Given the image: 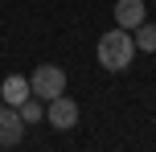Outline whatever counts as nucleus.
Listing matches in <instances>:
<instances>
[{"label":"nucleus","mask_w":156,"mask_h":152,"mask_svg":"<svg viewBox=\"0 0 156 152\" xmlns=\"http://www.w3.org/2000/svg\"><path fill=\"white\" fill-rule=\"evenodd\" d=\"M132 37H136V49H144V54H156V25H136L132 29Z\"/></svg>","instance_id":"0eeeda50"},{"label":"nucleus","mask_w":156,"mask_h":152,"mask_svg":"<svg viewBox=\"0 0 156 152\" xmlns=\"http://www.w3.org/2000/svg\"><path fill=\"white\" fill-rule=\"evenodd\" d=\"M148 21V4L144 0H115V25L119 29H136Z\"/></svg>","instance_id":"39448f33"},{"label":"nucleus","mask_w":156,"mask_h":152,"mask_svg":"<svg viewBox=\"0 0 156 152\" xmlns=\"http://www.w3.org/2000/svg\"><path fill=\"white\" fill-rule=\"evenodd\" d=\"M21 140H25V119H21V111L8 107V103H0V148H16Z\"/></svg>","instance_id":"20e7f679"},{"label":"nucleus","mask_w":156,"mask_h":152,"mask_svg":"<svg viewBox=\"0 0 156 152\" xmlns=\"http://www.w3.org/2000/svg\"><path fill=\"white\" fill-rule=\"evenodd\" d=\"M16 111H21V119H25V123H37V119H45V99L29 95L21 107H16Z\"/></svg>","instance_id":"6e6552de"},{"label":"nucleus","mask_w":156,"mask_h":152,"mask_svg":"<svg viewBox=\"0 0 156 152\" xmlns=\"http://www.w3.org/2000/svg\"><path fill=\"white\" fill-rule=\"evenodd\" d=\"M29 95H33V87H29V78H25V74H8V78H4V90H0V99H4L8 107H21Z\"/></svg>","instance_id":"423d86ee"},{"label":"nucleus","mask_w":156,"mask_h":152,"mask_svg":"<svg viewBox=\"0 0 156 152\" xmlns=\"http://www.w3.org/2000/svg\"><path fill=\"white\" fill-rule=\"evenodd\" d=\"M29 87H33V95L37 99H58V95H66V70L62 66H54V62H41L37 70H33V78H29Z\"/></svg>","instance_id":"f03ea898"},{"label":"nucleus","mask_w":156,"mask_h":152,"mask_svg":"<svg viewBox=\"0 0 156 152\" xmlns=\"http://www.w3.org/2000/svg\"><path fill=\"white\" fill-rule=\"evenodd\" d=\"M45 119L54 123L58 132H70L74 123H78V103H74L70 95H58V99H49V103H45Z\"/></svg>","instance_id":"7ed1b4c3"},{"label":"nucleus","mask_w":156,"mask_h":152,"mask_svg":"<svg viewBox=\"0 0 156 152\" xmlns=\"http://www.w3.org/2000/svg\"><path fill=\"white\" fill-rule=\"evenodd\" d=\"M140 54L136 49V37H132V29H107L99 37V66L103 70H111V74H119V70H127L132 66V58Z\"/></svg>","instance_id":"f257e3e1"}]
</instances>
